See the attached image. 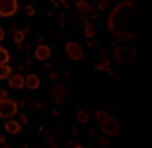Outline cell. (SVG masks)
<instances>
[{"mask_svg": "<svg viewBox=\"0 0 152 148\" xmlns=\"http://www.w3.org/2000/svg\"><path fill=\"white\" fill-rule=\"evenodd\" d=\"M19 11L18 0H0V16L2 18H13Z\"/></svg>", "mask_w": 152, "mask_h": 148, "instance_id": "cell-4", "label": "cell"}, {"mask_svg": "<svg viewBox=\"0 0 152 148\" xmlns=\"http://www.w3.org/2000/svg\"><path fill=\"white\" fill-rule=\"evenodd\" d=\"M26 34H27V29H23V30H19V29H15L13 30V42L18 45H23L24 43V38H26Z\"/></svg>", "mask_w": 152, "mask_h": 148, "instance_id": "cell-13", "label": "cell"}, {"mask_svg": "<svg viewBox=\"0 0 152 148\" xmlns=\"http://www.w3.org/2000/svg\"><path fill=\"white\" fill-rule=\"evenodd\" d=\"M114 59L120 65H130L136 59V48L131 45H118L114 51Z\"/></svg>", "mask_w": 152, "mask_h": 148, "instance_id": "cell-2", "label": "cell"}, {"mask_svg": "<svg viewBox=\"0 0 152 148\" xmlns=\"http://www.w3.org/2000/svg\"><path fill=\"white\" fill-rule=\"evenodd\" d=\"M72 148H87V147H83L82 143H74V145H72Z\"/></svg>", "mask_w": 152, "mask_h": 148, "instance_id": "cell-28", "label": "cell"}, {"mask_svg": "<svg viewBox=\"0 0 152 148\" xmlns=\"http://www.w3.org/2000/svg\"><path fill=\"white\" fill-rule=\"evenodd\" d=\"M34 56L37 61H42V62H45V61H48L51 57V48L48 46V45H37L35 46V51H34Z\"/></svg>", "mask_w": 152, "mask_h": 148, "instance_id": "cell-8", "label": "cell"}, {"mask_svg": "<svg viewBox=\"0 0 152 148\" xmlns=\"http://www.w3.org/2000/svg\"><path fill=\"white\" fill-rule=\"evenodd\" d=\"M10 59H11L10 51H8L5 46H2V45H0V65L8 64V62H10Z\"/></svg>", "mask_w": 152, "mask_h": 148, "instance_id": "cell-16", "label": "cell"}, {"mask_svg": "<svg viewBox=\"0 0 152 148\" xmlns=\"http://www.w3.org/2000/svg\"><path fill=\"white\" fill-rule=\"evenodd\" d=\"M19 124H21V126H24V124H27V123H29V120H27V116H26V115H19Z\"/></svg>", "mask_w": 152, "mask_h": 148, "instance_id": "cell-21", "label": "cell"}, {"mask_svg": "<svg viewBox=\"0 0 152 148\" xmlns=\"http://www.w3.org/2000/svg\"><path fill=\"white\" fill-rule=\"evenodd\" d=\"M75 10H77V13H80V14H90L93 11V6L90 5L88 2H85V0H77Z\"/></svg>", "mask_w": 152, "mask_h": 148, "instance_id": "cell-12", "label": "cell"}, {"mask_svg": "<svg viewBox=\"0 0 152 148\" xmlns=\"http://www.w3.org/2000/svg\"><path fill=\"white\" fill-rule=\"evenodd\" d=\"M7 143V137L5 135H0V145H5Z\"/></svg>", "mask_w": 152, "mask_h": 148, "instance_id": "cell-26", "label": "cell"}, {"mask_svg": "<svg viewBox=\"0 0 152 148\" xmlns=\"http://www.w3.org/2000/svg\"><path fill=\"white\" fill-rule=\"evenodd\" d=\"M40 77L35 75V73H29V75L24 77V88H27L29 91H35V89L40 88Z\"/></svg>", "mask_w": 152, "mask_h": 148, "instance_id": "cell-9", "label": "cell"}, {"mask_svg": "<svg viewBox=\"0 0 152 148\" xmlns=\"http://www.w3.org/2000/svg\"><path fill=\"white\" fill-rule=\"evenodd\" d=\"M50 99L55 104H63L66 100V96H67V89H66V86L63 83H55L50 88Z\"/></svg>", "mask_w": 152, "mask_h": 148, "instance_id": "cell-6", "label": "cell"}, {"mask_svg": "<svg viewBox=\"0 0 152 148\" xmlns=\"http://www.w3.org/2000/svg\"><path fill=\"white\" fill-rule=\"evenodd\" d=\"M110 6V0H98L96 2V10L98 11H104Z\"/></svg>", "mask_w": 152, "mask_h": 148, "instance_id": "cell-18", "label": "cell"}, {"mask_svg": "<svg viewBox=\"0 0 152 148\" xmlns=\"http://www.w3.org/2000/svg\"><path fill=\"white\" fill-rule=\"evenodd\" d=\"M3 148H7V147H3Z\"/></svg>", "mask_w": 152, "mask_h": 148, "instance_id": "cell-31", "label": "cell"}, {"mask_svg": "<svg viewBox=\"0 0 152 148\" xmlns=\"http://www.w3.org/2000/svg\"><path fill=\"white\" fill-rule=\"evenodd\" d=\"M8 96H10V92L7 89H0V99H7Z\"/></svg>", "mask_w": 152, "mask_h": 148, "instance_id": "cell-23", "label": "cell"}, {"mask_svg": "<svg viewBox=\"0 0 152 148\" xmlns=\"http://www.w3.org/2000/svg\"><path fill=\"white\" fill-rule=\"evenodd\" d=\"M83 35L87 37V38H94V37H96V27H94L91 22H85L83 24Z\"/></svg>", "mask_w": 152, "mask_h": 148, "instance_id": "cell-15", "label": "cell"}, {"mask_svg": "<svg viewBox=\"0 0 152 148\" xmlns=\"http://www.w3.org/2000/svg\"><path fill=\"white\" fill-rule=\"evenodd\" d=\"M99 145L107 147V145H109V140H107V139H99Z\"/></svg>", "mask_w": 152, "mask_h": 148, "instance_id": "cell-25", "label": "cell"}, {"mask_svg": "<svg viewBox=\"0 0 152 148\" xmlns=\"http://www.w3.org/2000/svg\"><path fill=\"white\" fill-rule=\"evenodd\" d=\"M99 127H101L102 134H106L107 137H110V135H117L118 132H120V124H118V121L114 116H107L99 124Z\"/></svg>", "mask_w": 152, "mask_h": 148, "instance_id": "cell-5", "label": "cell"}, {"mask_svg": "<svg viewBox=\"0 0 152 148\" xmlns=\"http://www.w3.org/2000/svg\"><path fill=\"white\" fill-rule=\"evenodd\" d=\"M11 73H13V69H11L8 64L0 65V81H2V80H8V78L11 77Z\"/></svg>", "mask_w": 152, "mask_h": 148, "instance_id": "cell-17", "label": "cell"}, {"mask_svg": "<svg viewBox=\"0 0 152 148\" xmlns=\"http://www.w3.org/2000/svg\"><path fill=\"white\" fill-rule=\"evenodd\" d=\"M8 86L11 89H23L24 88V77L21 73H11V77L8 78Z\"/></svg>", "mask_w": 152, "mask_h": 148, "instance_id": "cell-11", "label": "cell"}, {"mask_svg": "<svg viewBox=\"0 0 152 148\" xmlns=\"http://www.w3.org/2000/svg\"><path fill=\"white\" fill-rule=\"evenodd\" d=\"M87 134H88V137H94V129H88Z\"/></svg>", "mask_w": 152, "mask_h": 148, "instance_id": "cell-27", "label": "cell"}, {"mask_svg": "<svg viewBox=\"0 0 152 148\" xmlns=\"http://www.w3.org/2000/svg\"><path fill=\"white\" fill-rule=\"evenodd\" d=\"M138 6L133 0H122L107 16V30L120 40H131L138 35L136 29Z\"/></svg>", "mask_w": 152, "mask_h": 148, "instance_id": "cell-1", "label": "cell"}, {"mask_svg": "<svg viewBox=\"0 0 152 148\" xmlns=\"http://www.w3.org/2000/svg\"><path fill=\"white\" fill-rule=\"evenodd\" d=\"M3 129H5L8 134H11V135H19V134H23V126L19 124L16 120H8V121H5Z\"/></svg>", "mask_w": 152, "mask_h": 148, "instance_id": "cell-10", "label": "cell"}, {"mask_svg": "<svg viewBox=\"0 0 152 148\" xmlns=\"http://www.w3.org/2000/svg\"><path fill=\"white\" fill-rule=\"evenodd\" d=\"M24 11H26V16H27V18H34V16H35V8L32 6V5H26Z\"/></svg>", "mask_w": 152, "mask_h": 148, "instance_id": "cell-20", "label": "cell"}, {"mask_svg": "<svg viewBox=\"0 0 152 148\" xmlns=\"http://www.w3.org/2000/svg\"><path fill=\"white\" fill-rule=\"evenodd\" d=\"M66 54L71 57L72 61H82L85 56L83 46L77 42H67L66 43Z\"/></svg>", "mask_w": 152, "mask_h": 148, "instance_id": "cell-7", "label": "cell"}, {"mask_svg": "<svg viewBox=\"0 0 152 148\" xmlns=\"http://www.w3.org/2000/svg\"><path fill=\"white\" fill-rule=\"evenodd\" d=\"M55 2H56V0H55ZM58 3H61V5H63V6H69V5H67V2H66V0H58Z\"/></svg>", "mask_w": 152, "mask_h": 148, "instance_id": "cell-30", "label": "cell"}, {"mask_svg": "<svg viewBox=\"0 0 152 148\" xmlns=\"http://www.w3.org/2000/svg\"><path fill=\"white\" fill-rule=\"evenodd\" d=\"M18 102L13 99H0V118L3 120H11L16 113H18Z\"/></svg>", "mask_w": 152, "mask_h": 148, "instance_id": "cell-3", "label": "cell"}, {"mask_svg": "<svg viewBox=\"0 0 152 148\" xmlns=\"http://www.w3.org/2000/svg\"><path fill=\"white\" fill-rule=\"evenodd\" d=\"M0 18H2V16H0Z\"/></svg>", "mask_w": 152, "mask_h": 148, "instance_id": "cell-32", "label": "cell"}, {"mask_svg": "<svg viewBox=\"0 0 152 148\" xmlns=\"http://www.w3.org/2000/svg\"><path fill=\"white\" fill-rule=\"evenodd\" d=\"M58 77H59V75H58V73H55V72H53V73H50V78H51V80H56Z\"/></svg>", "mask_w": 152, "mask_h": 148, "instance_id": "cell-29", "label": "cell"}, {"mask_svg": "<svg viewBox=\"0 0 152 148\" xmlns=\"http://www.w3.org/2000/svg\"><path fill=\"white\" fill-rule=\"evenodd\" d=\"M5 40V29L0 26V42H3Z\"/></svg>", "mask_w": 152, "mask_h": 148, "instance_id": "cell-24", "label": "cell"}, {"mask_svg": "<svg viewBox=\"0 0 152 148\" xmlns=\"http://www.w3.org/2000/svg\"><path fill=\"white\" fill-rule=\"evenodd\" d=\"M75 118H77V121H79L80 124H88L90 123V113L87 112V110H83V108L77 110Z\"/></svg>", "mask_w": 152, "mask_h": 148, "instance_id": "cell-14", "label": "cell"}, {"mask_svg": "<svg viewBox=\"0 0 152 148\" xmlns=\"http://www.w3.org/2000/svg\"><path fill=\"white\" fill-rule=\"evenodd\" d=\"M45 140H47L48 143H50V148H56V143H55V140H53V137H51L50 134L47 135V139H45Z\"/></svg>", "mask_w": 152, "mask_h": 148, "instance_id": "cell-22", "label": "cell"}, {"mask_svg": "<svg viewBox=\"0 0 152 148\" xmlns=\"http://www.w3.org/2000/svg\"><path fill=\"white\" fill-rule=\"evenodd\" d=\"M107 116H109V113H106L104 110H99V112H96V121L99 123V124H101V123L104 121Z\"/></svg>", "mask_w": 152, "mask_h": 148, "instance_id": "cell-19", "label": "cell"}]
</instances>
